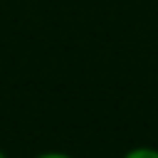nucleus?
<instances>
[{"mask_svg":"<svg viewBox=\"0 0 158 158\" xmlns=\"http://www.w3.org/2000/svg\"><path fill=\"white\" fill-rule=\"evenodd\" d=\"M123 158H158V148L151 146H136L128 153H123Z\"/></svg>","mask_w":158,"mask_h":158,"instance_id":"nucleus-1","label":"nucleus"},{"mask_svg":"<svg viewBox=\"0 0 158 158\" xmlns=\"http://www.w3.org/2000/svg\"><path fill=\"white\" fill-rule=\"evenodd\" d=\"M35 158H72V156L59 153V151H47V153H40V156H35Z\"/></svg>","mask_w":158,"mask_h":158,"instance_id":"nucleus-2","label":"nucleus"},{"mask_svg":"<svg viewBox=\"0 0 158 158\" xmlns=\"http://www.w3.org/2000/svg\"><path fill=\"white\" fill-rule=\"evenodd\" d=\"M0 158H7V156H5V153H2V148H0Z\"/></svg>","mask_w":158,"mask_h":158,"instance_id":"nucleus-3","label":"nucleus"}]
</instances>
